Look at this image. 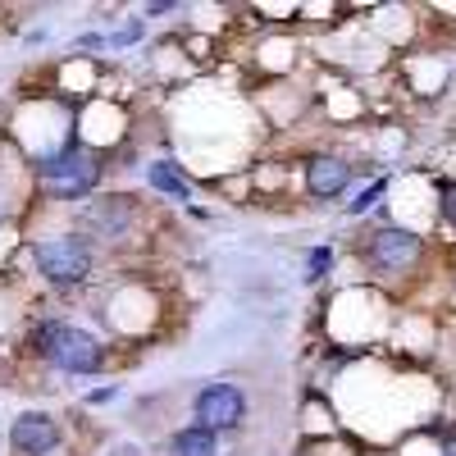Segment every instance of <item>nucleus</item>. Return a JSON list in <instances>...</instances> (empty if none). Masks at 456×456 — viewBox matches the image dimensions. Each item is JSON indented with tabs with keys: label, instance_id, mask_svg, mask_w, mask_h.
Listing matches in <instances>:
<instances>
[{
	"label": "nucleus",
	"instance_id": "f257e3e1",
	"mask_svg": "<svg viewBox=\"0 0 456 456\" xmlns=\"http://www.w3.org/2000/svg\"><path fill=\"white\" fill-rule=\"evenodd\" d=\"M32 352L42 356L46 365L64 370V374H101L110 352L101 347V338L78 329V324H69V320H46V324H37L32 333Z\"/></svg>",
	"mask_w": 456,
	"mask_h": 456
},
{
	"label": "nucleus",
	"instance_id": "f03ea898",
	"mask_svg": "<svg viewBox=\"0 0 456 456\" xmlns=\"http://www.w3.org/2000/svg\"><path fill=\"white\" fill-rule=\"evenodd\" d=\"M37 183H42V192L55 197V201H78L101 183V156H92L83 142H69L55 156L37 160Z\"/></svg>",
	"mask_w": 456,
	"mask_h": 456
},
{
	"label": "nucleus",
	"instance_id": "7ed1b4c3",
	"mask_svg": "<svg viewBox=\"0 0 456 456\" xmlns=\"http://www.w3.org/2000/svg\"><path fill=\"white\" fill-rule=\"evenodd\" d=\"M32 265L37 274L55 288H78L92 279L96 270V247L83 233H60V238H42L32 247Z\"/></svg>",
	"mask_w": 456,
	"mask_h": 456
},
{
	"label": "nucleus",
	"instance_id": "20e7f679",
	"mask_svg": "<svg viewBox=\"0 0 456 456\" xmlns=\"http://www.w3.org/2000/svg\"><path fill=\"white\" fill-rule=\"evenodd\" d=\"M192 415H197V425L219 434V429H238L242 425V415H247V397L238 384H224V379H215V384H206L192 402Z\"/></svg>",
	"mask_w": 456,
	"mask_h": 456
},
{
	"label": "nucleus",
	"instance_id": "39448f33",
	"mask_svg": "<svg viewBox=\"0 0 456 456\" xmlns=\"http://www.w3.org/2000/svg\"><path fill=\"white\" fill-rule=\"evenodd\" d=\"M78 224H83V238H124L133 228V201L128 197H96L78 210Z\"/></svg>",
	"mask_w": 456,
	"mask_h": 456
},
{
	"label": "nucleus",
	"instance_id": "423d86ee",
	"mask_svg": "<svg viewBox=\"0 0 456 456\" xmlns=\"http://www.w3.org/2000/svg\"><path fill=\"white\" fill-rule=\"evenodd\" d=\"M10 447L19 456H51L60 447V420L46 411H23L10 425Z\"/></svg>",
	"mask_w": 456,
	"mask_h": 456
},
{
	"label": "nucleus",
	"instance_id": "0eeeda50",
	"mask_svg": "<svg viewBox=\"0 0 456 456\" xmlns=\"http://www.w3.org/2000/svg\"><path fill=\"white\" fill-rule=\"evenodd\" d=\"M415 251H420V238L406 233V228H384V233H374V242H370L374 270H406L415 260Z\"/></svg>",
	"mask_w": 456,
	"mask_h": 456
},
{
	"label": "nucleus",
	"instance_id": "6e6552de",
	"mask_svg": "<svg viewBox=\"0 0 456 456\" xmlns=\"http://www.w3.org/2000/svg\"><path fill=\"white\" fill-rule=\"evenodd\" d=\"M146 183H151V192H160L169 201H192V178H187V169L178 160H151Z\"/></svg>",
	"mask_w": 456,
	"mask_h": 456
},
{
	"label": "nucleus",
	"instance_id": "1a4fd4ad",
	"mask_svg": "<svg viewBox=\"0 0 456 456\" xmlns=\"http://www.w3.org/2000/svg\"><path fill=\"white\" fill-rule=\"evenodd\" d=\"M347 178H352V165H342V160H333V156H315L311 165H306V187H311V197H338L342 187H347Z\"/></svg>",
	"mask_w": 456,
	"mask_h": 456
},
{
	"label": "nucleus",
	"instance_id": "9d476101",
	"mask_svg": "<svg viewBox=\"0 0 456 456\" xmlns=\"http://www.w3.org/2000/svg\"><path fill=\"white\" fill-rule=\"evenodd\" d=\"M169 456H219V434H210L201 425H183L169 438Z\"/></svg>",
	"mask_w": 456,
	"mask_h": 456
},
{
	"label": "nucleus",
	"instance_id": "9b49d317",
	"mask_svg": "<svg viewBox=\"0 0 456 456\" xmlns=\"http://www.w3.org/2000/svg\"><path fill=\"white\" fill-rule=\"evenodd\" d=\"M329 265H333V251H329V247H315L311 260H306V279H311V283L324 279V274H329Z\"/></svg>",
	"mask_w": 456,
	"mask_h": 456
},
{
	"label": "nucleus",
	"instance_id": "f8f14e48",
	"mask_svg": "<svg viewBox=\"0 0 456 456\" xmlns=\"http://www.w3.org/2000/svg\"><path fill=\"white\" fill-rule=\"evenodd\" d=\"M379 197H384V183H370L365 192H361V197L352 201V215H365V210H370V206H374Z\"/></svg>",
	"mask_w": 456,
	"mask_h": 456
},
{
	"label": "nucleus",
	"instance_id": "ddd939ff",
	"mask_svg": "<svg viewBox=\"0 0 456 456\" xmlns=\"http://www.w3.org/2000/svg\"><path fill=\"white\" fill-rule=\"evenodd\" d=\"M137 32H142V23H128V28H119L110 37V46H128V42H137Z\"/></svg>",
	"mask_w": 456,
	"mask_h": 456
},
{
	"label": "nucleus",
	"instance_id": "4468645a",
	"mask_svg": "<svg viewBox=\"0 0 456 456\" xmlns=\"http://www.w3.org/2000/svg\"><path fill=\"white\" fill-rule=\"evenodd\" d=\"M443 215L447 224H456V187H443Z\"/></svg>",
	"mask_w": 456,
	"mask_h": 456
},
{
	"label": "nucleus",
	"instance_id": "2eb2a0df",
	"mask_svg": "<svg viewBox=\"0 0 456 456\" xmlns=\"http://www.w3.org/2000/svg\"><path fill=\"white\" fill-rule=\"evenodd\" d=\"M169 10H178L174 0H156V5H146V14H169Z\"/></svg>",
	"mask_w": 456,
	"mask_h": 456
},
{
	"label": "nucleus",
	"instance_id": "dca6fc26",
	"mask_svg": "<svg viewBox=\"0 0 456 456\" xmlns=\"http://www.w3.org/2000/svg\"><path fill=\"white\" fill-rule=\"evenodd\" d=\"M443 456H456V447H452V452H443Z\"/></svg>",
	"mask_w": 456,
	"mask_h": 456
}]
</instances>
